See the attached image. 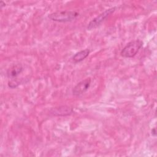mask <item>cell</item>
<instances>
[{"mask_svg":"<svg viewBox=\"0 0 157 157\" xmlns=\"http://www.w3.org/2000/svg\"><path fill=\"white\" fill-rule=\"evenodd\" d=\"M79 15V13L73 10H63L50 13L48 17L50 20L56 22H68L75 20Z\"/></svg>","mask_w":157,"mask_h":157,"instance_id":"1","label":"cell"},{"mask_svg":"<svg viewBox=\"0 0 157 157\" xmlns=\"http://www.w3.org/2000/svg\"><path fill=\"white\" fill-rule=\"evenodd\" d=\"M142 46V40L140 39L132 40L128 42L121 50L120 55L124 58H132L136 55Z\"/></svg>","mask_w":157,"mask_h":157,"instance_id":"2","label":"cell"},{"mask_svg":"<svg viewBox=\"0 0 157 157\" xmlns=\"http://www.w3.org/2000/svg\"><path fill=\"white\" fill-rule=\"evenodd\" d=\"M116 7H113L109 9L105 10L104 12L99 14L97 17L92 19L87 25L86 29L87 30L91 31L96 28L99 26L107 17H109L112 13H113L115 11Z\"/></svg>","mask_w":157,"mask_h":157,"instance_id":"3","label":"cell"},{"mask_svg":"<svg viewBox=\"0 0 157 157\" xmlns=\"http://www.w3.org/2000/svg\"><path fill=\"white\" fill-rule=\"evenodd\" d=\"M73 113L74 110L72 107L67 105L53 107L49 110V113L54 117H65L70 115Z\"/></svg>","mask_w":157,"mask_h":157,"instance_id":"4","label":"cell"},{"mask_svg":"<svg viewBox=\"0 0 157 157\" xmlns=\"http://www.w3.org/2000/svg\"><path fill=\"white\" fill-rule=\"evenodd\" d=\"M91 78H86L78 82L72 89V94L74 96H80L86 92L90 86Z\"/></svg>","mask_w":157,"mask_h":157,"instance_id":"5","label":"cell"},{"mask_svg":"<svg viewBox=\"0 0 157 157\" xmlns=\"http://www.w3.org/2000/svg\"><path fill=\"white\" fill-rule=\"evenodd\" d=\"M23 71V67L21 64H14L7 69L6 75L9 80L18 79V77L22 73Z\"/></svg>","mask_w":157,"mask_h":157,"instance_id":"6","label":"cell"},{"mask_svg":"<svg viewBox=\"0 0 157 157\" xmlns=\"http://www.w3.org/2000/svg\"><path fill=\"white\" fill-rule=\"evenodd\" d=\"M90 53V51L88 48H86L81 51H79L78 52H77L72 56V60L75 63H78V62L82 61L89 55Z\"/></svg>","mask_w":157,"mask_h":157,"instance_id":"7","label":"cell"},{"mask_svg":"<svg viewBox=\"0 0 157 157\" xmlns=\"http://www.w3.org/2000/svg\"><path fill=\"white\" fill-rule=\"evenodd\" d=\"M0 5H1V9H2L3 7H5L6 6V3L4 2H3L2 1H1L0 2Z\"/></svg>","mask_w":157,"mask_h":157,"instance_id":"8","label":"cell"},{"mask_svg":"<svg viewBox=\"0 0 157 157\" xmlns=\"http://www.w3.org/2000/svg\"><path fill=\"white\" fill-rule=\"evenodd\" d=\"M151 134H152L153 136H156V129H155V128H153V129L151 130Z\"/></svg>","mask_w":157,"mask_h":157,"instance_id":"9","label":"cell"}]
</instances>
